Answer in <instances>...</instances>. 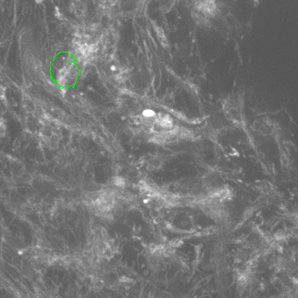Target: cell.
<instances>
[{"label": "cell", "instance_id": "7a4b0ae2", "mask_svg": "<svg viewBox=\"0 0 298 298\" xmlns=\"http://www.w3.org/2000/svg\"><path fill=\"white\" fill-rule=\"evenodd\" d=\"M55 15H56V16H57V17H58V18H60V17H61L62 14L61 13H60V10H59V8H56V13H55Z\"/></svg>", "mask_w": 298, "mask_h": 298}, {"label": "cell", "instance_id": "3957f363", "mask_svg": "<svg viewBox=\"0 0 298 298\" xmlns=\"http://www.w3.org/2000/svg\"><path fill=\"white\" fill-rule=\"evenodd\" d=\"M43 1L44 0H35V2H36L37 4H41Z\"/></svg>", "mask_w": 298, "mask_h": 298}, {"label": "cell", "instance_id": "6da1fadb", "mask_svg": "<svg viewBox=\"0 0 298 298\" xmlns=\"http://www.w3.org/2000/svg\"><path fill=\"white\" fill-rule=\"evenodd\" d=\"M76 66L72 63H66L59 71H58L57 81L61 86H65L66 84L71 83L72 80L76 79Z\"/></svg>", "mask_w": 298, "mask_h": 298}]
</instances>
